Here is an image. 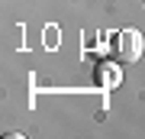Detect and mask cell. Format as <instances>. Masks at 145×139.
Listing matches in <instances>:
<instances>
[{
    "label": "cell",
    "instance_id": "cell-1",
    "mask_svg": "<svg viewBox=\"0 0 145 139\" xmlns=\"http://www.w3.org/2000/svg\"><path fill=\"white\" fill-rule=\"evenodd\" d=\"M113 52H116L119 62H135V58L142 55V36H139L135 29H123V32H116Z\"/></svg>",
    "mask_w": 145,
    "mask_h": 139
},
{
    "label": "cell",
    "instance_id": "cell-2",
    "mask_svg": "<svg viewBox=\"0 0 145 139\" xmlns=\"http://www.w3.org/2000/svg\"><path fill=\"white\" fill-rule=\"evenodd\" d=\"M93 78H97L100 88H116L123 74H119V68H116L113 62H100V65H97V71H93Z\"/></svg>",
    "mask_w": 145,
    "mask_h": 139
}]
</instances>
